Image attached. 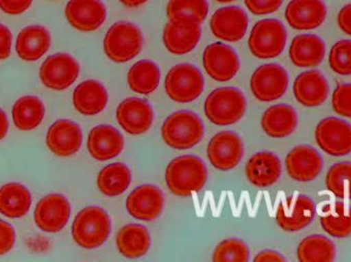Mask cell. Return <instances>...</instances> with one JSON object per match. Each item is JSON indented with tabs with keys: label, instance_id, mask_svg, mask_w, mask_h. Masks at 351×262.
<instances>
[{
	"label": "cell",
	"instance_id": "cell-45",
	"mask_svg": "<svg viewBox=\"0 0 351 262\" xmlns=\"http://www.w3.org/2000/svg\"><path fill=\"white\" fill-rule=\"evenodd\" d=\"M12 34L8 27L0 24V60L10 57L12 51Z\"/></svg>",
	"mask_w": 351,
	"mask_h": 262
},
{
	"label": "cell",
	"instance_id": "cell-17",
	"mask_svg": "<svg viewBox=\"0 0 351 262\" xmlns=\"http://www.w3.org/2000/svg\"><path fill=\"white\" fill-rule=\"evenodd\" d=\"M65 16L76 30L93 32L104 24L107 10L102 0H69L65 8Z\"/></svg>",
	"mask_w": 351,
	"mask_h": 262
},
{
	"label": "cell",
	"instance_id": "cell-30",
	"mask_svg": "<svg viewBox=\"0 0 351 262\" xmlns=\"http://www.w3.org/2000/svg\"><path fill=\"white\" fill-rule=\"evenodd\" d=\"M152 237L145 226L131 224L123 226L117 237L119 252L127 259H139L149 251Z\"/></svg>",
	"mask_w": 351,
	"mask_h": 262
},
{
	"label": "cell",
	"instance_id": "cell-19",
	"mask_svg": "<svg viewBox=\"0 0 351 262\" xmlns=\"http://www.w3.org/2000/svg\"><path fill=\"white\" fill-rule=\"evenodd\" d=\"M82 131L77 123L68 119L56 121L47 133V146L58 157H70L82 148Z\"/></svg>",
	"mask_w": 351,
	"mask_h": 262
},
{
	"label": "cell",
	"instance_id": "cell-1",
	"mask_svg": "<svg viewBox=\"0 0 351 262\" xmlns=\"http://www.w3.org/2000/svg\"><path fill=\"white\" fill-rule=\"evenodd\" d=\"M208 181V170L202 159L192 155L177 157L169 163L166 183L178 197H189L202 191Z\"/></svg>",
	"mask_w": 351,
	"mask_h": 262
},
{
	"label": "cell",
	"instance_id": "cell-9",
	"mask_svg": "<svg viewBox=\"0 0 351 262\" xmlns=\"http://www.w3.org/2000/svg\"><path fill=\"white\" fill-rule=\"evenodd\" d=\"M250 86L254 96L260 102L278 100L288 90V72L278 64H265L254 72Z\"/></svg>",
	"mask_w": 351,
	"mask_h": 262
},
{
	"label": "cell",
	"instance_id": "cell-27",
	"mask_svg": "<svg viewBox=\"0 0 351 262\" xmlns=\"http://www.w3.org/2000/svg\"><path fill=\"white\" fill-rule=\"evenodd\" d=\"M291 61L298 68L317 67L326 55V44L315 34H301L295 37L289 49Z\"/></svg>",
	"mask_w": 351,
	"mask_h": 262
},
{
	"label": "cell",
	"instance_id": "cell-38",
	"mask_svg": "<svg viewBox=\"0 0 351 262\" xmlns=\"http://www.w3.org/2000/svg\"><path fill=\"white\" fill-rule=\"evenodd\" d=\"M326 185L338 199H351V163L333 165L326 176Z\"/></svg>",
	"mask_w": 351,
	"mask_h": 262
},
{
	"label": "cell",
	"instance_id": "cell-6",
	"mask_svg": "<svg viewBox=\"0 0 351 262\" xmlns=\"http://www.w3.org/2000/svg\"><path fill=\"white\" fill-rule=\"evenodd\" d=\"M287 38L286 28L280 21L265 18L252 29L249 49L258 59H274L284 51Z\"/></svg>",
	"mask_w": 351,
	"mask_h": 262
},
{
	"label": "cell",
	"instance_id": "cell-8",
	"mask_svg": "<svg viewBox=\"0 0 351 262\" xmlns=\"http://www.w3.org/2000/svg\"><path fill=\"white\" fill-rule=\"evenodd\" d=\"M80 71V64L72 55L59 53L43 62L39 70V77L45 88L62 92L76 81Z\"/></svg>",
	"mask_w": 351,
	"mask_h": 262
},
{
	"label": "cell",
	"instance_id": "cell-23",
	"mask_svg": "<svg viewBox=\"0 0 351 262\" xmlns=\"http://www.w3.org/2000/svg\"><path fill=\"white\" fill-rule=\"evenodd\" d=\"M202 37L200 24L170 21L165 27L164 44L173 55H186L195 49Z\"/></svg>",
	"mask_w": 351,
	"mask_h": 262
},
{
	"label": "cell",
	"instance_id": "cell-44",
	"mask_svg": "<svg viewBox=\"0 0 351 262\" xmlns=\"http://www.w3.org/2000/svg\"><path fill=\"white\" fill-rule=\"evenodd\" d=\"M33 0H0V8L5 14L16 16L28 10Z\"/></svg>",
	"mask_w": 351,
	"mask_h": 262
},
{
	"label": "cell",
	"instance_id": "cell-2",
	"mask_svg": "<svg viewBox=\"0 0 351 262\" xmlns=\"http://www.w3.org/2000/svg\"><path fill=\"white\" fill-rule=\"evenodd\" d=\"M111 233V220L108 213L98 206L84 208L74 218L72 238L84 249L102 246Z\"/></svg>",
	"mask_w": 351,
	"mask_h": 262
},
{
	"label": "cell",
	"instance_id": "cell-37",
	"mask_svg": "<svg viewBox=\"0 0 351 262\" xmlns=\"http://www.w3.org/2000/svg\"><path fill=\"white\" fill-rule=\"evenodd\" d=\"M208 14V0H170L167 5V16L174 22L202 24Z\"/></svg>",
	"mask_w": 351,
	"mask_h": 262
},
{
	"label": "cell",
	"instance_id": "cell-15",
	"mask_svg": "<svg viewBox=\"0 0 351 262\" xmlns=\"http://www.w3.org/2000/svg\"><path fill=\"white\" fill-rule=\"evenodd\" d=\"M210 26L213 35L219 40L237 42L247 33L249 18L239 6H226L213 14Z\"/></svg>",
	"mask_w": 351,
	"mask_h": 262
},
{
	"label": "cell",
	"instance_id": "cell-13",
	"mask_svg": "<svg viewBox=\"0 0 351 262\" xmlns=\"http://www.w3.org/2000/svg\"><path fill=\"white\" fill-rule=\"evenodd\" d=\"M202 64L208 75L218 82L233 79L241 68V62L234 49L222 42L212 43L206 47Z\"/></svg>",
	"mask_w": 351,
	"mask_h": 262
},
{
	"label": "cell",
	"instance_id": "cell-7",
	"mask_svg": "<svg viewBox=\"0 0 351 262\" xmlns=\"http://www.w3.org/2000/svg\"><path fill=\"white\" fill-rule=\"evenodd\" d=\"M165 88L169 98L174 102L191 103L204 92V76L195 66L179 64L169 71L165 80Z\"/></svg>",
	"mask_w": 351,
	"mask_h": 262
},
{
	"label": "cell",
	"instance_id": "cell-43",
	"mask_svg": "<svg viewBox=\"0 0 351 262\" xmlns=\"http://www.w3.org/2000/svg\"><path fill=\"white\" fill-rule=\"evenodd\" d=\"M16 242V232L12 224L0 220V257L12 250Z\"/></svg>",
	"mask_w": 351,
	"mask_h": 262
},
{
	"label": "cell",
	"instance_id": "cell-26",
	"mask_svg": "<svg viewBox=\"0 0 351 262\" xmlns=\"http://www.w3.org/2000/svg\"><path fill=\"white\" fill-rule=\"evenodd\" d=\"M51 43V33L45 27L30 25L19 33L16 51L23 61H38L49 51Z\"/></svg>",
	"mask_w": 351,
	"mask_h": 262
},
{
	"label": "cell",
	"instance_id": "cell-20",
	"mask_svg": "<svg viewBox=\"0 0 351 262\" xmlns=\"http://www.w3.org/2000/svg\"><path fill=\"white\" fill-rule=\"evenodd\" d=\"M286 167L291 179L300 183L315 181L322 169L323 158L313 146H298L286 158Z\"/></svg>",
	"mask_w": 351,
	"mask_h": 262
},
{
	"label": "cell",
	"instance_id": "cell-39",
	"mask_svg": "<svg viewBox=\"0 0 351 262\" xmlns=\"http://www.w3.org/2000/svg\"><path fill=\"white\" fill-rule=\"evenodd\" d=\"M250 250L247 244L239 239L222 241L213 253L214 262H247Z\"/></svg>",
	"mask_w": 351,
	"mask_h": 262
},
{
	"label": "cell",
	"instance_id": "cell-28",
	"mask_svg": "<svg viewBox=\"0 0 351 262\" xmlns=\"http://www.w3.org/2000/svg\"><path fill=\"white\" fill-rule=\"evenodd\" d=\"M72 100L78 113L84 116H95L106 108L108 92L97 80H86L74 90Z\"/></svg>",
	"mask_w": 351,
	"mask_h": 262
},
{
	"label": "cell",
	"instance_id": "cell-12",
	"mask_svg": "<svg viewBox=\"0 0 351 262\" xmlns=\"http://www.w3.org/2000/svg\"><path fill=\"white\" fill-rule=\"evenodd\" d=\"M315 202L304 195H293L285 199L276 210V222L285 232H299L315 218Z\"/></svg>",
	"mask_w": 351,
	"mask_h": 262
},
{
	"label": "cell",
	"instance_id": "cell-25",
	"mask_svg": "<svg viewBox=\"0 0 351 262\" xmlns=\"http://www.w3.org/2000/svg\"><path fill=\"white\" fill-rule=\"evenodd\" d=\"M247 181L258 187L274 185L282 175V162L271 152H259L253 155L245 166Z\"/></svg>",
	"mask_w": 351,
	"mask_h": 262
},
{
	"label": "cell",
	"instance_id": "cell-47",
	"mask_svg": "<svg viewBox=\"0 0 351 262\" xmlns=\"http://www.w3.org/2000/svg\"><path fill=\"white\" fill-rule=\"evenodd\" d=\"M255 262H285L287 259L280 253L274 250H264L258 253L254 259Z\"/></svg>",
	"mask_w": 351,
	"mask_h": 262
},
{
	"label": "cell",
	"instance_id": "cell-49",
	"mask_svg": "<svg viewBox=\"0 0 351 262\" xmlns=\"http://www.w3.org/2000/svg\"><path fill=\"white\" fill-rule=\"evenodd\" d=\"M123 5L129 8H137V6L143 5L148 0H119Z\"/></svg>",
	"mask_w": 351,
	"mask_h": 262
},
{
	"label": "cell",
	"instance_id": "cell-11",
	"mask_svg": "<svg viewBox=\"0 0 351 262\" xmlns=\"http://www.w3.org/2000/svg\"><path fill=\"white\" fill-rule=\"evenodd\" d=\"M315 140L330 156H346L351 153V125L335 117L324 119L315 129Z\"/></svg>",
	"mask_w": 351,
	"mask_h": 262
},
{
	"label": "cell",
	"instance_id": "cell-24",
	"mask_svg": "<svg viewBox=\"0 0 351 262\" xmlns=\"http://www.w3.org/2000/svg\"><path fill=\"white\" fill-rule=\"evenodd\" d=\"M296 100L308 108L321 106L329 96V84L325 76L317 70L303 72L294 82Z\"/></svg>",
	"mask_w": 351,
	"mask_h": 262
},
{
	"label": "cell",
	"instance_id": "cell-35",
	"mask_svg": "<svg viewBox=\"0 0 351 262\" xmlns=\"http://www.w3.org/2000/svg\"><path fill=\"white\" fill-rule=\"evenodd\" d=\"M160 68L154 62L142 60L132 66L128 73V84L134 92L139 94H150L160 86Z\"/></svg>",
	"mask_w": 351,
	"mask_h": 262
},
{
	"label": "cell",
	"instance_id": "cell-16",
	"mask_svg": "<svg viewBox=\"0 0 351 262\" xmlns=\"http://www.w3.org/2000/svg\"><path fill=\"white\" fill-rule=\"evenodd\" d=\"M164 205L165 198L162 189L152 185L136 187L125 202L130 215L142 222L156 220L162 214Z\"/></svg>",
	"mask_w": 351,
	"mask_h": 262
},
{
	"label": "cell",
	"instance_id": "cell-32",
	"mask_svg": "<svg viewBox=\"0 0 351 262\" xmlns=\"http://www.w3.org/2000/svg\"><path fill=\"white\" fill-rule=\"evenodd\" d=\"M12 114L16 129L30 131L43 122L45 115V105L37 96H22L14 103Z\"/></svg>",
	"mask_w": 351,
	"mask_h": 262
},
{
	"label": "cell",
	"instance_id": "cell-41",
	"mask_svg": "<svg viewBox=\"0 0 351 262\" xmlns=\"http://www.w3.org/2000/svg\"><path fill=\"white\" fill-rule=\"evenodd\" d=\"M332 107L336 114L351 118V84H339L332 96Z\"/></svg>",
	"mask_w": 351,
	"mask_h": 262
},
{
	"label": "cell",
	"instance_id": "cell-22",
	"mask_svg": "<svg viewBox=\"0 0 351 262\" xmlns=\"http://www.w3.org/2000/svg\"><path fill=\"white\" fill-rule=\"evenodd\" d=\"M125 148L123 134L111 125H98L90 131L88 150L90 156L98 161L115 158Z\"/></svg>",
	"mask_w": 351,
	"mask_h": 262
},
{
	"label": "cell",
	"instance_id": "cell-46",
	"mask_svg": "<svg viewBox=\"0 0 351 262\" xmlns=\"http://www.w3.org/2000/svg\"><path fill=\"white\" fill-rule=\"evenodd\" d=\"M338 25L346 34L351 36V3L340 10L338 14Z\"/></svg>",
	"mask_w": 351,
	"mask_h": 262
},
{
	"label": "cell",
	"instance_id": "cell-5",
	"mask_svg": "<svg viewBox=\"0 0 351 262\" xmlns=\"http://www.w3.org/2000/svg\"><path fill=\"white\" fill-rule=\"evenodd\" d=\"M202 119L190 111H178L165 120L162 136L167 146L174 150L193 148L204 137Z\"/></svg>",
	"mask_w": 351,
	"mask_h": 262
},
{
	"label": "cell",
	"instance_id": "cell-10",
	"mask_svg": "<svg viewBox=\"0 0 351 262\" xmlns=\"http://www.w3.org/2000/svg\"><path fill=\"white\" fill-rule=\"evenodd\" d=\"M213 167L221 171L235 168L243 157L241 136L232 131H221L210 138L206 148Z\"/></svg>",
	"mask_w": 351,
	"mask_h": 262
},
{
	"label": "cell",
	"instance_id": "cell-42",
	"mask_svg": "<svg viewBox=\"0 0 351 262\" xmlns=\"http://www.w3.org/2000/svg\"><path fill=\"white\" fill-rule=\"evenodd\" d=\"M282 2L284 0H245L247 10L258 16L276 12L282 6Z\"/></svg>",
	"mask_w": 351,
	"mask_h": 262
},
{
	"label": "cell",
	"instance_id": "cell-31",
	"mask_svg": "<svg viewBox=\"0 0 351 262\" xmlns=\"http://www.w3.org/2000/svg\"><path fill=\"white\" fill-rule=\"evenodd\" d=\"M32 197L25 185L10 183L0 187V213L8 218H20L30 210Z\"/></svg>",
	"mask_w": 351,
	"mask_h": 262
},
{
	"label": "cell",
	"instance_id": "cell-29",
	"mask_svg": "<svg viewBox=\"0 0 351 262\" xmlns=\"http://www.w3.org/2000/svg\"><path fill=\"white\" fill-rule=\"evenodd\" d=\"M297 125L298 117L296 111L289 105H274L268 108L262 116V129L270 137H287L296 131Z\"/></svg>",
	"mask_w": 351,
	"mask_h": 262
},
{
	"label": "cell",
	"instance_id": "cell-14",
	"mask_svg": "<svg viewBox=\"0 0 351 262\" xmlns=\"http://www.w3.org/2000/svg\"><path fill=\"white\" fill-rule=\"evenodd\" d=\"M71 206L65 196L49 194L37 203L34 222L45 233L61 232L69 222Z\"/></svg>",
	"mask_w": 351,
	"mask_h": 262
},
{
	"label": "cell",
	"instance_id": "cell-21",
	"mask_svg": "<svg viewBox=\"0 0 351 262\" xmlns=\"http://www.w3.org/2000/svg\"><path fill=\"white\" fill-rule=\"evenodd\" d=\"M328 10L323 0H292L286 8L287 22L296 30H313L325 22Z\"/></svg>",
	"mask_w": 351,
	"mask_h": 262
},
{
	"label": "cell",
	"instance_id": "cell-3",
	"mask_svg": "<svg viewBox=\"0 0 351 262\" xmlns=\"http://www.w3.org/2000/svg\"><path fill=\"white\" fill-rule=\"evenodd\" d=\"M245 96L235 88H217L208 94L204 102L206 118L219 127L239 122L245 115Z\"/></svg>",
	"mask_w": 351,
	"mask_h": 262
},
{
	"label": "cell",
	"instance_id": "cell-36",
	"mask_svg": "<svg viewBox=\"0 0 351 262\" xmlns=\"http://www.w3.org/2000/svg\"><path fill=\"white\" fill-rule=\"evenodd\" d=\"M336 254L334 243L319 235L307 237L297 249V257L301 262H332L335 261Z\"/></svg>",
	"mask_w": 351,
	"mask_h": 262
},
{
	"label": "cell",
	"instance_id": "cell-40",
	"mask_svg": "<svg viewBox=\"0 0 351 262\" xmlns=\"http://www.w3.org/2000/svg\"><path fill=\"white\" fill-rule=\"evenodd\" d=\"M329 64L336 74L351 75V40H339L330 51Z\"/></svg>",
	"mask_w": 351,
	"mask_h": 262
},
{
	"label": "cell",
	"instance_id": "cell-4",
	"mask_svg": "<svg viewBox=\"0 0 351 262\" xmlns=\"http://www.w3.org/2000/svg\"><path fill=\"white\" fill-rule=\"evenodd\" d=\"M143 34L131 22L114 23L105 35L104 51L115 63H127L137 57L143 49Z\"/></svg>",
	"mask_w": 351,
	"mask_h": 262
},
{
	"label": "cell",
	"instance_id": "cell-33",
	"mask_svg": "<svg viewBox=\"0 0 351 262\" xmlns=\"http://www.w3.org/2000/svg\"><path fill=\"white\" fill-rule=\"evenodd\" d=\"M132 183V173L123 163H111L99 172L97 185L107 197H117L127 191Z\"/></svg>",
	"mask_w": 351,
	"mask_h": 262
},
{
	"label": "cell",
	"instance_id": "cell-34",
	"mask_svg": "<svg viewBox=\"0 0 351 262\" xmlns=\"http://www.w3.org/2000/svg\"><path fill=\"white\" fill-rule=\"evenodd\" d=\"M321 224L330 236L348 238L351 235V208L343 202L327 204L322 210Z\"/></svg>",
	"mask_w": 351,
	"mask_h": 262
},
{
	"label": "cell",
	"instance_id": "cell-50",
	"mask_svg": "<svg viewBox=\"0 0 351 262\" xmlns=\"http://www.w3.org/2000/svg\"><path fill=\"white\" fill-rule=\"evenodd\" d=\"M216 1L221 2V3H228V2L235 1V0H216Z\"/></svg>",
	"mask_w": 351,
	"mask_h": 262
},
{
	"label": "cell",
	"instance_id": "cell-48",
	"mask_svg": "<svg viewBox=\"0 0 351 262\" xmlns=\"http://www.w3.org/2000/svg\"><path fill=\"white\" fill-rule=\"evenodd\" d=\"M8 131V120L5 113L0 109V140L5 137Z\"/></svg>",
	"mask_w": 351,
	"mask_h": 262
},
{
	"label": "cell",
	"instance_id": "cell-18",
	"mask_svg": "<svg viewBox=\"0 0 351 262\" xmlns=\"http://www.w3.org/2000/svg\"><path fill=\"white\" fill-rule=\"evenodd\" d=\"M154 117L152 105L143 99H125L117 107V121L121 129L132 135H140L149 131Z\"/></svg>",
	"mask_w": 351,
	"mask_h": 262
}]
</instances>
